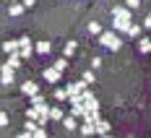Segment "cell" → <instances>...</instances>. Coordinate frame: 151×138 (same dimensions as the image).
<instances>
[{"instance_id":"cell-30","label":"cell","mask_w":151,"mask_h":138,"mask_svg":"<svg viewBox=\"0 0 151 138\" xmlns=\"http://www.w3.org/2000/svg\"><path fill=\"white\" fill-rule=\"evenodd\" d=\"M99 65H102V58H94V60H91V68H94V70H96Z\"/></svg>"},{"instance_id":"cell-16","label":"cell","mask_w":151,"mask_h":138,"mask_svg":"<svg viewBox=\"0 0 151 138\" xmlns=\"http://www.w3.org/2000/svg\"><path fill=\"white\" fill-rule=\"evenodd\" d=\"M24 11H26V8H24V3H13V5L8 8V13L13 16V18H16V16H21V13H24Z\"/></svg>"},{"instance_id":"cell-12","label":"cell","mask_w":151,"mask_h":138,"mask_svg":"<svg viewBox=\"0 0 151 138\" xmlns=\"http://www.w3.org/2000/svg\"><path fill=\"white\" fill-rule=\"evenodd\" d=\"M21 60H24V58H21L18 52H11V55H8V65H11L13 70H18V68H21Z\"/></svg>"},{"instance_id":"cell-3","label":"cell","mask_w":151,"mask_h":138,"mask_svg":"<svg viewBox=\"0 0 151 138\" xmlns=\"http://www.w3.org/2000/svg\"><path fill=\"white\" fill-rule=\"evenodd\" d=\"M86 86H89V83L81 78V81H73V83H68V86H65V91H68V96H81V91H83Z\"/></svg>"},{"instance_id":"cell-6","label":"cell","mask_w":151,"mask_h":138,"mask_svg":"<svg viewBox=\"0 0 151 138\" xmlns=\"http://www.w3.org/2000/svg\"><path fill=\"white\" fill-rule=\"evenodd\" d=\"M112 16H115V18H130V21H133V11H128L125 5H115V8H112Z\"/></svg>"},{"instance_id":"cell-26","label":"cell","mask_w":151,"mask_h":138,"mask_svg":"<svg viewBox=\"0 0 151 138\" xmlns=\"http://www.w3.org/2000/svg\"><path fill=\"white\" fill-rule=\"evenodd\" d=\"M83 81H86V83H94V81H96V76H94V70H86V73H83Z\"/></svg>"},{"instance_id":"cell-7","label":"cell","mask_w":151,"mask_h":138,"mask_svg":"<svg viewBox=\"0 0 151 138\" xmlns=\"http://www.w3.org/2000/svg\"><path fill=\"white\" fill-rule=\"evenodd\" d=\"M78 130H81V136H96V123H83L78 125Z\"/></svg>"},{"instance_id":"cell-29","label":"cell","mask_w":151,"mask_h":138,"mask_svg":"<svg viewBox=\"0 0 151 138\" xmlns=\"http://www.w3.org/2000/svg\"><path fill=\"white\" fill-rule=\"evenodd\" d=\"M8 123H11V117H8V112H0V128H5Z\"/></svg>"},{"instance_id":"cell-15","label":"cell","mask_w":151,"mask_h":138,"mask_svg":"<svg viewBox=\"0 0 151 138\" xmlns=\"http://www.w3.org/2000/svg\"><path fill=\"white\" fill-rule=\"evenodd\" d=\"M18 47H21V45H18V39H8V42L3 45V50L11 55V52H18Z\"/></svg>"},{"instance_id":"cell-20","label":"cell","mask_w":151,"mask_h":138,"mask_svg":"<svg viewBox=\"0 0 151 138\" xmlns=\"http://www.w3.org/2000/svg\"><path fill=\"white\" fill-rule=\"evenodd\" d=\"M55 68H58L60 73H65V70H68V58H58V60H55Z\"/></svg>"},{"instance_id":"cell-25","label":"cell","mask_w":151,"mask_h":138,"mask_svg":"<svg viewBox=\"0 0 151 138\" xmlns=\"http://www.w3.org/2000/svg\"><path fill=\"white\" fill-rule=\"evenodd\" d=\"M55 99H58V102H65V99H68V91H65V89H55Z\"/></svg>"},{"instance_id":"cell-31","label":"cell","mask_w":151,"mask_h":138,"mask_svg":"<svg viewBox=\"0 0 151 138\" xmlns=\"http://www.w3.org/2000/svg\"><path fill=\"white\" fill-rule=\"evenodd\" d=\"M141 26H143V29H151V13L146 16V21H143V24H141Z\"/></svg>"},{"instance_id":"cell-21","label":"cell","mask_w":151,"mask_h":138,"mask_svg":"<svg viewBox=\"0 0 151 138\" xmlns=\"http://www.w3.org/2000/svg\"><path fill=\"white\" fill-rule=\"evenodd\" d=\"M29 102H31V107H39V104L45 102V96H42V94L37 91V94H31V96H29Z\"/></svg>"},{"instance_id":"cell-18","label":"cell","mask_w":151,"mask_h":138,"mask_svg":"<svg viewBox=\"0 0 151 138\" xmlns=\"http://www.w3.org/2000/svg\"><path fill=\"white\" fill-rule=\"evenodd\" d=\"M63 128H65V130H76V128H78L73 115H70V117H63Z\"/></svg>"},{"instance_id":"cell-11","label":"cell","mask_w":151,"mask_h":138,"mask_svg":"<svg viewBox=\"0 0 151 138\" xmlns=\"http://www.w3.org/2000/svg\"><path fill=\"white\" fill-rule=\"evenodd\" d=\"M34 50H37V52H39V55H50V52H52V45H50V42H45V39H42V42H37V45H34Z\"/></svg>"},{"instance_id":"cell-8","label":"cell","mask_w":151,"mask_h":138,"mask_svg":"<svg viewBox=\"0 0 151 138\" xmlns=\"http://www.w3.org/2000/svg\"><path fill=\"white\" fill-rule=\"evenodd\" d=\"M21 91L26 94V96H31V94H37V91H39V86H37L34 81H24V83H21Z\"/></svg>"},{"instance_id":"cell-23","label":"cell","mask_w":151,"mask_h":138,"mask_svg":"<svg viewBox=\"0 0 151 138\" xmlns=\"http://www.w3.org/2000/svg\"><path fill=\"white\" fill-rule=\"evenodd\" d=\"M26 120H39V109L29 107V109H26Z\"/></svg>"},{"instance_id":"cell-9","label":"cell","mask_w":151,"mask_h":138,"mask_svg":"<svg viewBox=\"0 0 151 138\" xmlns=\"http://www.w3.org/2000/svg\"><path fill=\"white\" fill-rule=\"evenodd\" d=\"M63 117H65V112L60 107H50V120L52 123H63Z\"/></svg>"},{"instance_id":"cell-4","label":"cell","mask_w":151,"mask_h":138,"mask_svg":"<svg viewBox=\"0 0 151 138\" xmlns=\"http://www.w3.org/2000/svg\"><path fill=\"white\" fill-rule=\"evenodd\" d=\"M60 78H63V73L58 70V68H45V81H47V83L58 86V83H60Z\"/></svg>"},{"instance_id":"cell-5","label":"cell","mask_w":151,"mask_h":138,"mask_svg":"<svg viewBox=\"0 0 151 138\" xmlns=\"http://www.w3.org/2000/svg\"><path fill=\"white\" fill-rule=\"evenodd\" d=\"M130 18H115V24H112V29L117 31V34H128V29H130Z\"/></svg>"},{"instance_id":"cell-27","label":"cell","mask_w":151,"mask_h":138,"mask_svg":"<svg viewBox=\"0 0 151 138\" xmlns=\"http://www.w3.org/2000/svg\"><path fill=\"white\" fill-rule=\"evenodd\" d=\"M37 125H39V123H37V120H26V125H24V128H26V133H29V136H31Z\"/></svg>"},{"instance_id":"cell-14","label":"cell","mask_w":151,"mask_h":138,"mask_svg":"<svg viewBox=\"0 0 151 138\" xmlns=\"http://www.w3.org/2000/svg\"><path fill=\"white\" fill-rule=\"evenodd\" d=\"M143 34V26L141 24H130V29H128V37H133V39H138Z\"/></svg>"},{"instance_id":"cell-28","label":"cell","mask_w":151,"mask_h":138,"mask_svg":"<svg viewBox=\"0 0 151 138\" xmlns=\"http://www.w3.org/2000/svg\"><path fill=\"white\" fill-rule=\"evenodd\" d=\"M31 136H37V138H45V136H47V130H45V128H42V125H37Z\"/></svg>"},{"instance_id":"cell-24","label":"cell","mask_w":151,"mask_h":138,"mask_svg":"<svg viewBox=\"0 0 151 138\" xmlns=\"http://www.w3.org/2000/svg\"><path fill=\"white\" fill-rule=\"evenodd\" d=\"M122 5H125L128 11H136V8H141V0H125Z\"/></svg>"},{"instance_id":"cell-17","label":"cell","mask_w":151,"mask_h":138,"mask_svg":"<svg viewBox=\"0 0 151 138\" xmlns=\"http://www.w3.org/2000/svg\"><path fill=\"white\" fill-rule=\"evenodd\" d=\"M31 52H34V47H31V45H21V47H18V55H21L24 60H26V58H31Z\"/></svg>"},{"instance_id":"cell-19","label":"cell","mask_w":151,"mask_h":138,"mask_svg":"<svg viewBox=\"0 0 151 138\" xmlns=\"http://www.w3.org/2000/svg\"><path fill=\"white\" fill-rule=\"evenodd\" d=\"M63 55H65V58H73L76 55V42H68V45L63 47Z\"/></svg>"},{"instance_id":"cell-10","label":"cell","mask_w":151,"mask_h":138,"mask_svg":"<svg viewBox=\"0 0 151 138\" xmlns=\"http://www.w3.org/2000/svg\"><path fill=\"white\" fill-rule=\"evenodd\" d=\"M109 128H112V125L107 123V120H102V117L96 120V133H99V136H109Z\"/></svg>"},{"instance_id":"cell-13","label":"cell","mask_w":151,"mask_h":138,"mask_svg":"<svg viewBox=\"0 0 151 138\" xmlns=\"http://www.w3.org/2000/svg\"><path fill=\"white\" fill-rule=\"evenodd\" d=\"M138 50L141 52H151V39L149 37H138Z\"/></svg>"},{"instance_id":"cell-1","label":"cell","mask_w":151,"mask_h":138,"mask_svg":"<svg viewBox=\"0 0 151 138\" xmlns=\"http://www.w3.org/2000/svg\"><path fill=\"white\" fill-rule=\"evenodd\" d=\"M96 42L102 47H107V50H112V52H117L122 47V42H120V37H117V31L112 29V31H102L99 37H96Z\"/></svg>"},{"instance_id":"cell-22","label":"cell","mask_w":151,"mask_h":138,"mask_svg":"<svg viewBox=\"0 0 151 138\" xmlns=\"http://www.w3.org/2000/svg\"><path fill=\"white\" fill-rule=\"evenodd\" d=\"M89 31L94 34V37H99V34H102L104 29H102V24H96V21H91V24H89Z\"/></svg>"},{"instance_id":"cell-32","label":"cell","mask_w":151,"mask_h":138,"mask_svg":"<svg viewBox=\"0 0 151 138\" xmlns=\"http://www.w3.org/2000/svg\"><path fill=\"white\" fill-rule=\"evenodd\" d=\"M34 3L37 0H24V8H34Z\"/></svg>"},{"instance_id":"cell-2","label":"cell","mask_w":151,"mask_h":138,"mask_svg":"<svg viewBox=\"0 0 151 138\" xmlns=\"http://www.w3.org/2000/svg\"><path fill=\"white\" fill-rule=\"evenodd\" d=\"M68 102H70V115H73V117H81V115L86 112L83 99H81V96H68Z\"/></svg>"}]
</instances>
